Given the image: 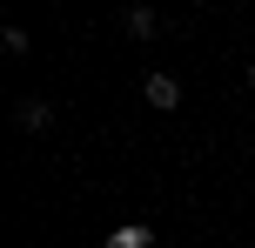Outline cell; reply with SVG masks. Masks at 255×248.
I'll return each mask as SVG.
<instances>
[{
    "label": "cell",
    "instance_id": "3957f363",
    "mask_svg": "<svg viewBox=\"0 0 255 248\" xmlns=\"http://www.w3.org/2000/svg\"><path fill=\"white\" fill-rule=\"evenodd\" d=\"M121 27H128L134 40H154V34H161V13H154V7H128V13H121Z\"/></svg>",
    "mask_w": 255,
    "mask_h": 248
},
{
    "label": "cell",
    "instance_id": "8992f818",
    "mask_svg": "<svg viewBox=\"0 0 255 248\" xmlns=\"http://www.w3.org/2000/svg\"><path fill=\"white\" fill-rule=\"evenodd\" d=\"M108 248H121V242H108Z\"/></svg>",
    "mask_w": 255,
    "mask_h": 248
},
{
    "label": "cell",
    "instance_id": "5b68a950",
    "mask_svg": "<svg viewBox=\"0 0 255 248\" xmlns=\"http://www.w3.org/2000/svg\"><path fill=\"white\" fill-rule=\"evenodd\" d=\"M249 87H255V61H249Z\"/></svg>",
    "mask_w": 255,
    "mask_h": 248
},
{
    "label": "cell",
    "instance_id": "6da1fadb",
    "mask_svg": "<svg viewBox=\"0 0 255 248\" xmlns=\"http://www.w3.org/2000/svg\"><path fill=\"white\" fill-rule=\"evenodd\" d=\"M141 94H148V107H161V114H175V107H181V81L161 74V67H148V74H141Z\"/></svg>",
    "mask_w": 255,
    "mask_h": 248
},
{
    "label": "cell",
    "instance_id": "7a4b0ae2",
    "mask_svg": "<svg viewBox=\"0 0 255 248\" xmlns=\"http://www.w3.org/2000/svg\"><path fill=\"white\" fill-rule=\"evenodd\" d=\"M13 121H20V134H47V128H54V107L34 94V101H20V107H13Z\"/></svg>",
    "mask_w": 255,
    "mask_h": 248
},
{
    "label": "cell",
    "instance_id": "277c9868",
    "mask_svg": "<svg viewBox=\"0 0 255 248\" xmlns=\"http://www.w3.org/2000/svg\"><path fill=\"white\" fill-rule=\"evenodd\" d=\"M115 242H121V248H154V228H141V222H128V228H115Z\"/></svg>",
    "mask_w": 255,
    "mask_h": 248
}]
</instances>
